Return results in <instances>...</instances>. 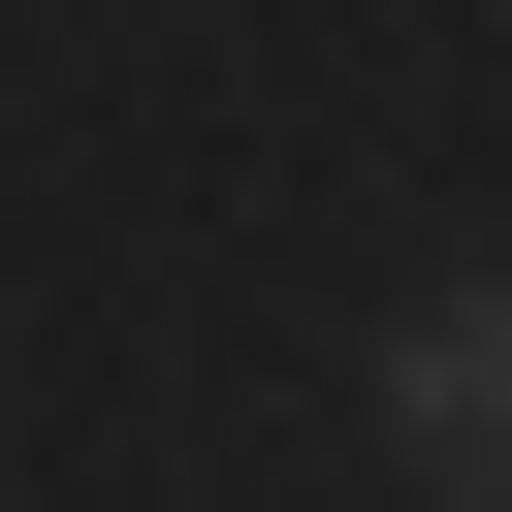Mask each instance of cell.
Here are the masks:
<instances>
[{"mask_svg":"<svg viewBox=\"0 0 512 512\" xmlns=\"http://www.w3.org/2000/svg\"><path fill=\"white\" fill-rule=\"evenodd\" d=\"M384 448H416L448 512H512V288H448V320L384 352Z\"/></svg>","mask_w":512,"mask_h":512,"instance_id":"obj_1","label":"cell"}]
</instances>
